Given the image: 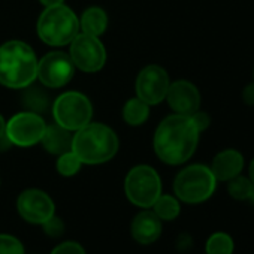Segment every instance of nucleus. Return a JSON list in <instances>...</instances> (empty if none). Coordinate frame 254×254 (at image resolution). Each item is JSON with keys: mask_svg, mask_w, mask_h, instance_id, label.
<instances>
[{"mask_svg": "<svg viewBox=\"0 0 254 254\" xmlns=\"http://www.w3.org/2000/svg\"><path fill=\"white\" fill-rule=\"evenodd\" d=\"M242 100H244V103H247L250 106H254V82L248 84L242 90Z\"/></svg>", "mask_w": 254, "mask_h": 254, "instance_id": "cd10ccee", "label": "nucleus"}, {"mask_svg": "<svg viewBox=\"0 0 254 254\" xmlns=\"http://www.w3.org/2000/svg\"><path fill=\"white\" fill-rule=\"evenodd\" d=\"M178 245H180V250H186V248H190L191 245V238L186 233H183L180 238H178Z\"/></svg>", "mask_w": 254, "mask_h": 254, "instance_id": "c85d7f7f", "label": "nucleus"}, {"mask_svg": "<svg viewBox=\"0 0 254 254\" xmlns=\"http://www.w3.org/2000/svg\"><path fill=\"white\" fill-rule=\"evenodd\" d=\"M45 127L47 123L44 121L41 114L23 111L11 117L9 121H6L5 135L8 136L12 145L29 148L41 142Z\"/></svg>", "mask_w": 254, "mask_h": 254, "instance_id": "6e6552de", "label": "nucleus"}, {"mask_svg": "<svg viewBox=\"0 0 254 254\" xmlns=\"http://www.w3.org/2000/svg\"><path fill=\"white\" fill-rule=\"evenodd\" d=\"M150 117V105L139 97L129 99L123 106V120L129 126H141Z\"/></svg>", "mask_w": 254, "mask_h": 254, "instance_id": "a211bd4d", "label": "nucleus"}, {"mask_svg": "<svg viewBox=\"0 0 254 254\" xmlns=\"http://www.w3.org/2000/svg\"><path fill=\"white\" fill-rule=\"evenodd\" d=\"M50 254H87L84 247L79 242L75 241H64L54 247V250Z\"/></svg>", "mask_w": 254, "mask_h": 254, "instance_id": "393cba45", "label": "nucleus"}, {"mask_svg": "<svg viewBox=\"0 0 254 254\" xmlns=\"http://www.w3.org/2000/svg\"><path fill=\"white\" fill-rule=\"evenodd\" d=\"M162 220L153 211H141L130 223V235L141 245L156 242L162 235Z\"/></svg>", "mask_w": 254, "mask_h": 254, "instance_id": "4468645a", "label": "nucleus"}, {"mask_svg": "<svg viewBox=\"0 0 254 254\" xmlns=\"http://www.w3.org/2000/svg\"><path fill=\"white\" fill-rule=\"evenodd\" d=\"M248 200H251V202L254 203V187H253V190H251V194H250V197H248Z\"/></svg>", "mask_w": 254, "mask_h": 254, "instance_id": "473e14b6", "label": "nucleus"}, {"mask_svg": "<svg viewBox=\"0 0 254 254\" xmlns=\"http://www.w3.org/2000/svg\"><path fill=\"white\" fill-rule=\"evenodd\" d=\"M39 2L45 6V8H48V6H56V5H62L64 0H39Z\"/></svg>", "mask_w": 254, "mask_h": 254, "instance_id": "c756f323", "label": "nucleus"}, {"mask_svg": "<svg viewBox=\"0 0 254 254\" xmlns=\"http://www.w3.org/2000/svg\"><path fill=\"white\" fill-rule=\"evenodd\" d=\"M209 169L217 181H230L241 175L244 169V157L236 150H224L214 157Z\"/></svg>", "mask_w": 254, "mask_h": 254, "instance_id": "2eb2a0df", "label": "nucleus"}, {"mask_svg": "<svg viewBox=\"0 0 254 254\" xmlns=\"http://www.w3.org/2000/svg\"><path fill=\"white\" fill-rule=\"evenodd\" d=\"M75 75V64L69 54L63 51H51L38 60L39 82L48 88H60L72 81Z\"/></svg>", "mask_w": 254, "mask_h": 254, "instance_id": "9d476101", "label": "nucleus"}, {"mask_svg": "<svg viewBox=\"0 0 254 254\" xmlns=\"http://www.w3.org/2000/svg\"><path fill=\"white\" fill-rule=\"evenodd\" d=\"M190 117H191L193 123L196 124V127H197V130H199V132L206 130L208 127H209V124H211V118H209V115H208L206 112L196 111V112H194V114H191Z\"/></svg>", "mask_w": 254, "mask_h": 254, "instance_id": "bb28decb", "label": "nucleus"}, {"mask_svg": "<svg viewBox=\"0 0 254 254\" xmlns=\"http://www.w3.org/2000/svg\"><path fill=\"white\" fill-rule=\"evenodd\" d=\"M0 254H26V250L18 238L0 233Z\"/></svg>", "mask_w": 254, "mask_h": 254, "instance_id": "b1692460", "label": "nucleus"}, {"mask_svg": "<svg viewBox=\"0 0 254 254\" xmlns=\"http://www.w3.org/2000/svg\"><path fill=\"white\" fill-rule=\"evenodd\" d=\"M235 242L226 232L212 233L205 244V254H233Z\"/></svg>", "mask_w": 254, "mask_h": 254, "instance_id": "412c9836", "label": "nucleus"}, {"mask_svg": "<svg viewBox=\"0 0 254 254\" xmlns=\"http://www.w3.org/2000/svg\"><path fill=\"white\" fill-rule=\"evenodd\" d=\"M54 121L70 132H76L87 126L93 117L90 99L79 91L62 93L53 103Z\"/></svg>", "mask_w": 254, "mask_h": 254, "instance_id": "0eeeda50", "label": "nucleus"}, {"mask_svg": "<svg viewBox=\"0 0 254 254\" xmlns=\"http://www.w3.org/2000/svg\"><path fill=\"white\" fill-rule=\"evenodd\" d=\"M17 211L27 223L42 226L56 214V205L51 196L44 190L27 189L21 191L17 199Z\"/></svg>", "mask_w": 254, "mask_h": 254, "instance_id": "9b49d317", "label": "nucleus"}, {"mask_svg": "<svg viewBox=\"0 0 254 254\" xmlns=\"http://www.w3.org/2000/svg\"><path fill=\"white\" fill-rule=\"evenodd\" d=\"M108 27V15L99 6H91L85 9L79 18V32L99 38L105 33Z\"/></svg>", "mask_w": 254, "mask_h": 254, "instance_id": "f3484780", "label": "nucleus"}, {"mask_svg": "<svg viewBox=\"0 0 254 254\" xmlns=\"http://www.w3.org/2000/svg\"><path fill=\"white\" fill-rule=\"evenodd\" d=\"M42 42L50 47L69 45L79 33V18L64 3L44 9L36 26Z\"/></svg>", "mask_w": 254, "mask_h": 254, "instance_id": "20e7f679", "label": "nucleus"}, {"mask_svg": "<svg viewBox=\"0 0 254 254\" xmlns=\"http://www.w3.org/2000/svg\"><path fill=\"white\" fill-rule=\"evenodd\" d=\"M124 193L130 203L138 208L148 209L162 194L160 175L148 165H138L126 175Z\"/></svg>", "mask_w": 254, "mask_h": 254, "instance_id": "423d86ee", "label": "nucleus"}, {"mask_svg": "<svg viewBox=\"0 0 254 254\" xmlns=\"http://www.w3.org/2000/svg\"><path fill=\"white\" fill-rule=\"evenodd\" d=\"M217 187V180L205 165H190L178 172L174 180L175 197L184 203L196 205L208 200Z\"/></svg>", "mask_w": 254, "mask_h": 254, "instance_id": "39448f33", "label": "nucleus"}, {"mask_svg": "<svg viewBox=\"0 0 254 254\" xmlns=\"http://www.w3.org/2000/svg\"><path fill=\"white\" fill-rule=\"evenodd\" d=\"M169 84V75L162 66H145L136 78V97H139L150 106L157 105L166 99Z\"/></svg>", "mask_w": 254, "mask_h": 254, "instance_id": "f8f14e48", "label": "nucleus"}, {"mask_svg": "<svg viewBox=\"0 0 254 254\" xmlns=\"http://www.w3.org/2000/svg\"><path fill=\"white\" fill-rule=\"evenodd\" d=\"M72 132L64 129V127L59 126L57 123L54 124H47L45 132L42 135L41 144L45 148V151H48L50 154L54 156H60L66 151H70L72 148Z\"/></svg>", "mask_w": 254, "mask_h": 254, "instance_id": "dca6fc26", "label": "nucleus"}, {"mask_svg": "<svg viewBox=\"0 0 254 254\" xmlns=\"http://www.w3.org/2000/svg\"><path fill=\"white\" fill-rule=\"evenodd\" d=\"M5 130H6V120L3 118L2 114H0V138L5 135Z\"/></svg>", "mask_w": 254, "mask_h": 254, "instance_id": "7c9ffc66", "label": "nucleus"}, {"mask_svg": "<svg viewBox=\"0 0 254 254\" xmlns=\"http://www.w3.org/2000/svg\"><path fill=\"white\" fill-rule=\"evenodd\" d=\"M248 174H250V181H251V183H253V186H254V159H253V160H251V163H250Z\"/></svg>", "mask_w": 254, "mask_h": 254, "instance_id": "2f4dec72", "label": "nucleus"}, {"mask_svg": "<svg viewBox=\"0 0 254 254\" xmlns=\"http://www.w3.org/2000/svg\"><path fill=\"white\" fill-rule=\"evenodd\" d=\"M166 100L175 114L191 115L196 111H199L200 93L193 82L180 79V81L169 84V88L166 93Z\"/></svg>", "mask_w": 254, "mask_h": 254, "instance_id": "ddd939ff", "label": "nucleus"}, {"mask_svg": "<svg viewBox=\"0 0 254 254\" xmlns=\"http://www.w3.org/2000/svg\"><path fill=\"white\" fill-rule=\"evenodd\" d=\"M82 166V162L78 159V156L70 150L66 151L63 154L59 156L57 163H56V169L62 177H73L79 172Z\"/></svg>", "mask_w": 254, "mask_h": 254, "instance_id": "4be33fe9", "label": "nucleus"}, {"mask_svg": "<svg viewBox=\"0 0 254 254\" xmlns=\"http://www.w3.org/2000/svg\"><path fill=\"white\" fill-rule=\"evenodd\" d=\"M23 105L27 108V111L30 112H36V114H41V112H45L50 106V97L48 94L41 88V87H36L35 82L27 85L26 88H23Z\"/></svg>", "mask_w": 254, "mask_h": 254, "instance_id": "6ab92c4d", "label": "nucleus"}, {"mask_svg": "<svg viewBox=\"0 0 254 254\" xmlns=\"http://www.w3.org/2000/svg\"><path fill=\"white\" fill-rule=\"evenodd\" d=\"M199 135L200 132L190 115H169L156 129L153 139L154 153L166 165H183L194 154Z\"/></svg>", "mask_w": 254, "mask_h": 254, "instance_id": "f257e3e1", "label": "nucleus"}, {"mask_svg": "<svg viewBox=\"0 0 254 254\" xmlns=\"http://www.w3.org/2000/svg\"><path fill=\"white\" fill-rule=\"evenodd\" d=\"M42 229H44V232H45L48 236L57 238V236H60V235L64 232V224H63V221L54 214L50 220H47V221L42 224Z\"/></svg>", "mask_w": 254, "mask_h": 254, "instance_id": "a878e982", "label": "nucleus"}, {"mask_svg": "<svg viewBox=\"0 0 254 254\" xmlns=\"http://www.w3.org/2000/svg\"><path fill=\"white\" fill-rule=\"evenodd\" d=\"M227 191L230 194L232 199H236V200H248L250 194H251V190H253V183L250 181V178H245V177H235L232 178L230 181H227Z\"/></svg>", "mask_w": 254, "mask_h": 254, "instance_id": "5701e85b", "label": "nucleus"}, {"mask_svg": "<svg viewBox=\"0 0 254 254\" xmlns=\"http://www.w3.org/2000/svg\"><path fill=\"white\" fill-rule=\"evenodd\" d=\"M151 208H153V212L162 221H172L181 212L180 200L175 196H171V194H160L157 197V200L153 203Z\"/></svg>", "mask_w": 254, "mask_h": 254, "instance_id": "aec40b11", "label": "nucleus"}, {"mask_svg": "<svg viewBox=\"0 0 254 254\" xmlns=\"http://www.w3.org/2000/svg\"><path fill=\"white\" fill-rule=\"evenodd\" d=\"M118 147V136L109 126L90 121L73 133L70 150L82 165H102L115 157Z\"/></svg>", "mask_w": 254, "mask_h": 254, "instance_id": "7ed1b4c3", "label": "nucleus"}, {"mask_svg": "<svg viewBox=\"0 0 254 254\" xmlns=\"http://www.w3.org/2000/svg\"><path fill=\"white\" fill-rule=\"evenodd\" d=\"M38 76V57L30 45L9 41L0 45V84L6 88L23 90Z\"/></svg>", "mask_w": 254, "mask_h": 254, "instance_id": "f03ea898", "label": "nucleus"}, {"mask_svg": "<svg viewBox=\"0 0 254 254\" xmlns=\"http://www.w3.org/2000/svg\"><path fill=\"white\" fill-rule=\"evenodd\" d=\"M69 57L79 70L94 73L105 66L106 50L99 38L79 32L69 44Z\"/></svg>", "mask_w": 254, "mask_h": 254, "instance_id": "1a4fd4ad", "label": "nucleus"}]
</instances>
